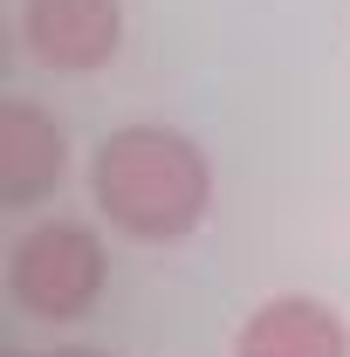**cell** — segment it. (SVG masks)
<instances>
[{
    "label": "cell",
    "mask_w": 350,
    "mask_h": 357,
    "mask_svg": "<svg viewBox=\"0 0 350 357\" xmlns=\"http://www.w3.org/2000/svg\"><path fill=\"white\" fill-rule=\"evenodd\" d=\"M89 199L131 241H185L213 206V165L199 137L172 124H124L89 151Z\"/></svg>",
    "instance_id": "1"
},
{
    "label": "cell",
    "mask_w": 350,
    "mask_h": 357,
    "mask_svg": "<svg viewBox=\"0 0 350 357\" xmlns=\"http://www.w3.org/2000/svg\"><path fill=\"white\" fill-rule=\"evenodd\" d=\"M103 241L83 220H35L7 255V296L35 323H76L103 296Z\"/></svg>",
    "instance_id": "2"
},
{
    "label": "cell",
    "mask_w": 350,
    "mask_h": 357,
    "mask_svg": "<svg viewBox=\"0 0 350 357\" xmlns=\"http://www.w3.org/2000/svg\"><path fill=\"white\" fill-rule=\"evenodd\" d=\"M21 48L55 76H89L124 48L117 0H21Z\"/></svg>",
    "instance_id": "3"
},
{
    "label": "cell",
    "mask_w": 350,
    "mask_h": 357,
    "mask_svg": "<svg viewBox=\"0 0 350 357\" xmlns=\"http://www.w3.org/2000/svg\"><path fill=\"white\" fill-rule=\"evenodd\" d=\"M69 172V137L42 103L14 96L0 103V199L7 206H35L42 192H55Z\"/></svg>",
    "instance_id": "4"
},
{
    "label": "cell",
    "mask_w": 350,
    "mask_h": 357,
    "mask_svg": "<svg viewBox=\"0 0 350 357\" xmlns=\"http://www.w3.org/2000/svg\"><path fill=\"white\" fill-rule=\"evenodd\" d=\"M234 357H350V323L316 296H268L241 323Z\"/></svg>",
    "instance_id": "5"
},
{
    "label": "cell",
    "mask_w": 350,
    "mask_h": 357,
    "mask_svg": "<svg viewBox=\"0 0 350 357\" xmlns=\"http://www.w3.org/2000/svg\"><path fill=\"white\" fill-rule=\"evenodd\" d=\"M55 357H110V351H55Z\"/></svg>",
    "instance_id": "6"
},
{
    "label": "cell",
    "mask_w": 350,
    "mask_h": 357,
    "mask_svg": "<svg viewBox=\"0 0 350 357\" xmlns=\"http://www.w3.org/2000/svg\"><path fill=\"white\" fill-rule=\"evenodd\" d=\"M14 357H35V351H14Z\"/></svg>",
    "instance_id": "7"
}]
</instances>
